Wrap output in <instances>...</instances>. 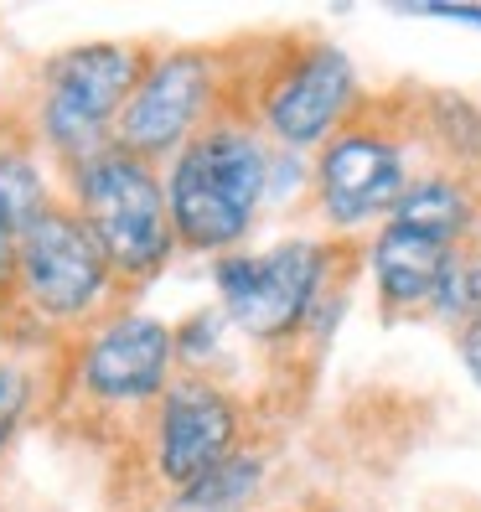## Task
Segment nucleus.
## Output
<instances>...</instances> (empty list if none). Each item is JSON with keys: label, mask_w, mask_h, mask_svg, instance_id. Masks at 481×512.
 <instances>
[{"label": "nucleus", "mask_w": 481, "mask_h": 512, "mask_svg": "<svg viewBox=\"0 0 481 512\" xmlns=\"http://www.w3.org/2000/svg\"><path fill=\"white\" fill-rule=\"evenodd\" d=\"M269 176H275V156L264 150L259 130H249L244 119L202 125L166 176L176 244L218 259L233 254V244L254 228L259 202L269 197Z\"/></svg>", "instance_id": "1"}, {"label": "nucleus", "mask_w": 481, "mask_h": 512, "mask_svg": "<svg viewBox=\"0 0 481 512\" xmlns=\"http://www.w3.org/2000/svg\"><path fill=\"white\" fill-rule=\"evenodd\" d=\"M119 269L73 202H52L16 238V300L52 326H104L119 316Z\"/></svg>", "instance_id": "2"}, {"label": "nucleus", "mask_w": 481, "mask_h": 512, "mask_svg": "<svg viewBox=\"0 0 481 512\" xmlns=\"http://www.w3.org/2000/svg\"><path fill=\"white\" fill-rule=\"evenodd\" d=\"M63 171H68V202L99 233L119 280L125 285L156 280L176 249L171 202H166V182L156 176V166L140 161L125 145H104L99 156L63 166Z\"/></svg>", "instance_id": "3"}, {"label": "nucleus", "mask_w": 481, "mask_h": 512, "mask_svg": "<svg viewBox=\"0 0 481 512\" xmlns=\"http://www.w3.org/2000/svg\"><path fill=\"white\" fill-rule=\"evenodd\" d=\"M150 47L125 42H83L42 63V109L37 135L63 166H78L114 145V119L125 114L150 68Z\"/></svg>", "instance_id": "4"}, {"label": "nucleus", "mask_w": 481, "mask_h": 512, "mask_svg": "<svg viewBox=\"0 0 481 512\" xmlns=\"http://www.w3.org/2000/svg\"><path fill=\"white\" fill-rule=\"evenodd\" d=\"M326 269L332 254L306 238L275 244L269 254H244L233 249L213 264V280L223 295V316L249 331L254 342H290L306 331L321 295H326Z\"/></svg>", "instance_id": "5"}, {"label": "nucleus", "mask_w": 481, "mask_h": 512, "mask_svg": "<svg viewBox=\"0 0 481 512\" xmlns=\"http://www.w3.org/2000/svg\"><path fill=\"white\" fill-rule=\"evenodd\" d=\"M409 187L414 176L404 135L373 119L368 104H357V114L321 145L311 166V202L332 228H363L373 218L388 223Z\"/></svg>", "instance_id": "6"}, {"label": "nucleus", "mask_w": 481, "mask_h": 512, "mask_svg": "<svg viewBox=\"0 0 481 512\" xmlns=\"http://www.w3.org/2000/svg\"><path fill=\"white\" fill-rule=\"evenodd\" d=\"M218 94V57L207 47L156 52L125 114L114 119V145L135 150L140 161H176L182 145L202 130V109Z\"/></svg>", "instance_id": "7"}, {"label": "nucleus", "mask_w": 481, "mask_h": 512, "mask_svg": "<svg viewBox=\"0 0 481 512\" xmlns=\"http://www.w3.org/2000/svg\"><path fill=\"white\" fill-rule=\"evenodd\" d=\"M363 94H357V73L347 52L332 42L295 47L285 63L264 83V130L285 150H321L347 119L357 114Z\"/></svg>", "instance_id": "8"}, {"label": "nucleus", "mask_w": 481, "mask_h": 512, "mask_svg": "<svg viewBox=\"0 0 481 512\" xmlns=\"http://www.w3.org/2000/svg\"><path fill=\"white\" fill-rule=\"evenodd\" d=\"M238 435H244V404L223 383L202 373L176 378L156 404V435H150L156 476L187 492L228 456H238Z\"/></svg>", "instance_id": "9"}, {"label": "nucleus", "mask_w": 481, "mask_h": 512, "mask_svg": "<svg viewBox=\"0 0 481 512\" xmlns=\"http://www.w3.org/2000/svg\"><path fill=\"white\" fill-rule=\"evenodd\" d=\"M176 326L119 311L78 352V388L99 404H150L176 383Z\"/></svg>", "instance_id": "10"}, {"label": "nucleus", "mask_w": 481, "mask_h": 512, "mask_svg": "<svg viewBox=\"0 0 481 512\" xmlns=\"http://www.w3.org/2000/svg\"><path fill=\"white\" fill-rule=\"evenodd\" d=\"M466 244H450L440 233H425L414 223L388 218L373 238V280H378V311L383 321H404V316H425L435 311V295L450 275Z\"/></svg>", "instance_id": "11"}, {"label": "nucleus", "mask_w": 481, "mask_h": 512, "mask_svg": "<svg viewBox=\"0 0 481 512\" xmlns=\"http://www.w3.org/2000/svg\"><path fill=\"white\" fill-rule=\"evenodd\" d=\"M476 192L466 176H450V171H435V176H414V187L404 192V202L394 207L399 223H414L425 233H440L450 244H471V228H476Z\"/></svg>", "instance_id": "12"}, {"label": "nucleus", "mask_w": 481, "mask_h": 512, "mask_svg": "<svg viewBox=\"0 0 481 512\" xmlns=\"http://www.w3.org/2000/svg\"><path fill=\"white\" fill-rule=\"evenodd\" d=\"M57 197L42 182V166L26 145H0V223H6L16 238L32 228Z\"/></svg>", "instance_id": "13"}, {"label": "nucleus", "mask_w": 481, "mask_h": 512, "mask_svg": "<svg viewBox=\"0 0 481 512\" xmlns=\"http://www.w3.org/2000/svg\"><path fill=\"white\" fill-rule=\"evenodd\" d=\"M259 476H264V461L249 456V450H238V456H228L218 471H207L197 487H187L182 507L187 512H233L238 502L259 487Z\"/></svg>", "instance_id": "14"}, {"label": "nucleus", "mask_w": 481, "mask_h": 512, "mask_svg": "<svg viewBox=\"0 0 481 512\" xmlns=\"http://www.w3.org/2000/svg\"><path fill=\"white\" fill-rule=\"evenodd\" d=\"M430 316H440L445 326H456V331H466L471 321H481V254L471 244L456 254V264H450V275H445V285L435 295V311Z\"/></svg>", "instance_id": "15"}, {"label": "nucleus", "mask_w": 481, "mask_h": 512, "mask_svg": "<svg viewBox=\"0 0 481 512\" xmlns=\"http://www.w3.org/2000/svg\"><path fill=\"white\" fill-rule=\"evenodd\" d=\"M26 409H32V373L21 363H0V456L26 425Z\"/></svg>", "instance_id": "16"}, {"label": "nucleus", "mask_w": 481, "mask_h": 512, "mask_svg": "<svg viewBox=\"0 0 481 512\" xmlns=\"http://www.w3.org/2000/svg\"><path fill=\"white\" fill-rule=\"evenodd\" d=\"M16 300V233L0 223V306Z\"/></svg>", "instance_id": "17"}, {"label": "nucleus", "mask_w": 481, "mask_h": 512, "mask_svg": "<svg viewBox=\"0 0 481 512\" xmlns=\"http://www.w3.org/2000/svg\"><path fill=\"white\" fill-rule=\"evenodd\" d=\"M456 352H461V363H466V373L481 383V321H471L466 331H456Z\"/></svg>", "instance_id": "18"}]
</instances>
